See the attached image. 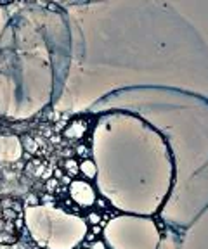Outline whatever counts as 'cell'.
Instances as JSON below:
<instances>
[{
    "label": "cell",
    "mask_w": 208,
    "mask_h": 249,
    "mask_svg": "<svg viewBox=\"0 0 208 249\" xmlns=\"http://www.w3.org/2000/svg\"><path fill=\"white\" fill-rule=\"evenodd\" d=\"M21 204L16 199H0V242L12 244L19 233Z\"/></svg>",
    "instance_id": "cell-1"
}]
</instances>
